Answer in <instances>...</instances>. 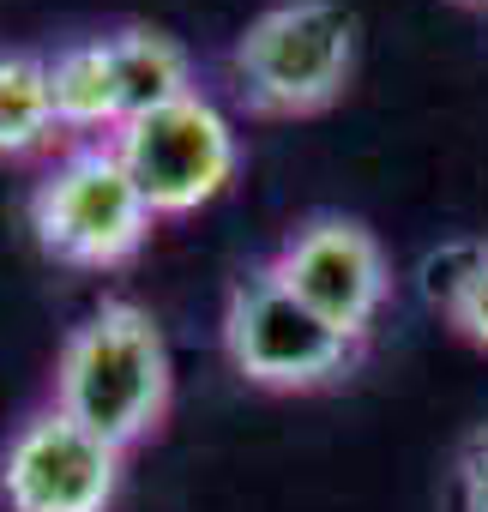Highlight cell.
I'll return each mask as SVG.
<instances>
[{"label": "cell", "instance_id": "2", "mask_svg": "<svg viewBox=\"0 0 488 512\" xmlns=\"http://www.w3.org/2000/svg\"><path fill=\"white\" fill-rule=\"evenodd\" d=\"M229 91L248 115L296 121L344 97L356 73V19L338 0H278L229 43Z\"/></svg>", "mask_w": 488, "mask_h": 512}, {"label": "cell", "instance_id": "11", "mask_svg": "<svg viewBox=\"0 0 488 512\" xmlns=\"http://www.w3.org/2000/svg\"><path fill=\"white\" fill-rule=\"evenodd\" d=\"M482 253H488V241H440V247H428L422 253V272H416L422 302L440 308V314H452V302L464 296V284L482 266Z\"/></svg>", "mask_w": 488, "mask_h": 512}, {"label": "cell", "instance_id": "14", "mask_svg": "<svg viewBox=\"0 0 488 512\" xmlns=\"http://www.w3.org/2000/svg\"><path fill=\"white\" fill-rule=\"evenodd\" d=\"M464 7H488V0H464Z\"/></svg>", "mask_w": 488, "mask_h": 512}, {"label": "cell", "instance_id": "1", "mask_svg": "<svg viewBox=\"0 0 488 512\" xmlns=\"http://www.w3.org/2000/svg\"><path fill=\"white\" fill-rule=\"evenodd\" d=\"M169 392H175V368H169L163 326L139 302L109 296L67 332L55 356L49 404L67 410L97 440H109L115 452H133L163 428Z\"/></svg>", "mask_w": 488, "mask_h": 512}, {"label": "cell", "instance_id": "5", "mask_svg": "<svg viewBox=\"0 0 488 512\" xmlns=\"http://www.w3.org/2000/svg\"><path fill=\"white\" fill-rule=\"evenodd\" d=\"M115 151L133 175V187L145 193L151 217H187V211L211 205L241 169L235 121L205 91H193L169 109L133 115L115 133Z\"/></svg>", "mask_w": 488, "mask_h": 512}, {"label": "cell", "instance_id": "9", "mask_svg": "<svg viewBox=\"0 0 488 512\" xmlns=\"http://www.w3.org/2000/svg\"><path fill=\"white\" fill-rule=\"evenodd\" d=\"M109 49H115V79H121V109L127 121L133 115H151V109H169L181 97H193V61L175 37L163 31H145V25H127V31H109ZM121 121V127H127Z\"/></svg>", "mask_w": 488, "mask_h": 512}, {"label": "cell", "instance_id": "10", "mask_svg": "<svg viewBox=\"0 0 488 512\" xmlns=\"http://www.w3.org/2000/svg\"><path fill=\"white\" fill-rule=\"evenodd\" d=\"M61 133L55 97H49V55L0 49V157H37Z\"/></svg>", "mask_w": 488, "mask_h": 512}, {"label": "cell", "instance_id": "13", "mask_svg": "<svg viewBox=\"0 0 488 512\" xmlns=\"http://www.w3.org/2000/svg\"><path fill=\"white\" fill-rule=\"evenodd\" d=\"M446 326L464 338V344H476V350H488V253H482V266H476V278L464 284V296L452 302V314H446Z\"/></svg>", "mask_w": 488, "mask_h": 512}, {"label": "cell", "instance_id": "4", "mask_svg": "<svg viewBox=\"0 0 488 512\" xmlns=\"http://www.w3.org/2000/svg\"><path fill=\"white\" fill-rule=\"evenodd\" d=\"M223 356L248 386L320 392L356 368L362 344H350L338 326H326L266 260L248 278H235V290L223 302Z\"/></svg>", "mask_w": 488, "mask_h": 512}, {"label": "cell", "instance_id": "8", "mask_svg": "<svg viewBox=\"0 0 488 512\" xmlns=\"http://www.w3.org/2000/svg\"><path fill=\"white\" fill-rule=\"evenodd\" d=\"M49 97L55 121L73 139H115L127 109H121V79H115V49L109 37H73L49 55Z\"/></svg>", "mask_w": 488, "mask_h": 512}, {"label": "cell", "instance_id": "7", "mask_svg": "<svg viewBox=\"0 0 488 512\" xmlns=\"http://www.w3.org/2000/svg\"><path fill=\"white\" fill-rule=\"evenodd\" d=\"M127 452L79 428L67 410H31L0 446V500L7 512H109Z\"/></svg>", "mask_w": 488, "mask_h": 512}, {"label": "cell", "instance_id": "12", "mask_svg": "<svg viewBox=\"0 0 488 512\" xmlns=\"http://www.w3.org/2000/svg\"><path fill=\"white\" fill-rule=\"evenodd\" d=\"M452 494H458V512H488V422L470 428L458 440V458H452Z\"/></svg>", "mask_w": 488, "mask_h": 512}, {"label": "cell", "instance_id": "3", "mask_svg": "<svg viewBox=\"0 0 488 512\" xmlns=\"http://www.w3.org/2000/svg\"><path fill=\"white\" fill-rule=\"evenodd\" d=\"M31 235L49 260L115 272L151 241V205L133 187L115 139H73L31 187Z\"/></svg>", "mask_w": 488, "mask_h": 512}, {"label": "cell", "instance_id": "6", "mask_svg": "<svg viewBox=\"0 0 488 512\" xmlns=\"http://www.w3.org/2000/svg\"><path fill=\"white\" fill-rule=\"evenodd\" d=\"M272 272H278L326 326H338L350 344H362V338L374 332V320L386 314V302H392L386 247L374 241L368 223L338 217V211L302 217V223L284 235V247L272 253Z\"/></svg>", "mask_w": 488, "mask_h": 512}]
</instances>
